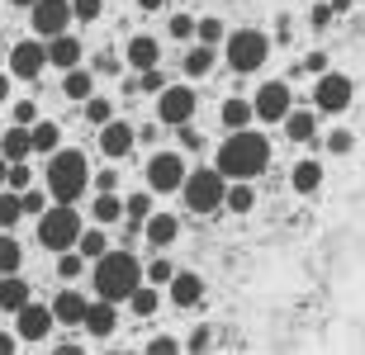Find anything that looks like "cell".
I'll return each instance as SVG.
<instances>
[{
  "instance_id": "f6af8a7d",
  "label": "cell",
  "mask_w": 365,
  "mask_h": 355,
  "mask_svg": "<svg viewBox=\"0 0 365 355\" xmlns=\"http://www.w3.org/2000/svg\"><path fill=\"white\" fill-rule=\"evenodd\" d=\"M34 119H38V110H34L29 100H19V105H14V123H34Z\"/></svg>"
},
{
  "instance_id": "f35d334b",
  "label": "cell",
  "mask_w": 365,
  "mask_h": 355,
  "mask_svg": "<svg viewBox=\"0 0 365 355\" xmlns=\"http://www.w3.org/2000/svg\"><path fill=\"white\" fill-rule=\"evenodd\" d=\"M100 10H105L100 0H71V14H76L81 24H91V19H100Z\"/></svg>"
},
{
  "instance_id": "d4e9b609",
  "label": "cell",
  "mask_w": 365,
  "mask_h": 355,
  "mask_svg": "<svg viewBox=\"0 0 365 355\" xmlns=\"http://www.w3.org/2000/svg\"><path fill=\"white\" fill-rule=\"evenodd\" d=\"M318 185H323V166H318V161H299L294 166V190L299 194H313Z\"/></svg>"
},
{
  "instance_id": "e575fe53",
  "label": "cell",
  "mask_w": 365,
  "mask_h": 355,
  "mask_svg": "<svg viewBox=\"0 0 365 355\" xmlns=\"http://www.w3.org/2000/svg\"><path fill=\"white\" fill-rule=\"evenodd\" d=\"M195 38L209 43V48H214V43H223V38H228V33H223V19H195Z\"/></svg>"
},
{
  "instance_id": "8d00e7d4",
  "label": "cell",
  "mask_w": 365,
  "mask_h": 355,
  "mask_svg": "<svg viewBox=\"0 0 365 355\" xmlns=\"http://www.w3.org/2000/svg\"><path fill=\"white\" fill-rule=\"evenodd\" d=\"M81 270H86V256H71V251H62V260H57V275H62V280H76Z\"/></svg>"
},
{
  "instance_id": "2e32d148",
  "label": "cell",
  "mask_w": 365,
  "mask_h": 355,
  "mask_svg": "<svg viewBox=\"0 0 365 355\" xmlns=\"http://www.w3.org/2000/svg\"><path fill=\"white\" fill-rule=\"evenodd\" d=\"M48 62L62 71H71L76 62H81V38H67V33H53L48 38Z\"/></svg>"
},
{
  "instance_id": "4316f807",
  "label": "cell",
  "mask_w": 365,
  "mask_h": 355,
  "mask_svg": "<svg viewBox=\"0 0 365 355\" xmlns=\"http://www.w3.org/2000/svg\"><path fill=\"white\" fill-rule=\"evenodd\" d=\"M62 90H67V100H91V95H95V76H86V71L71 67L67 81H62Z\"/></svg>"
},
{
  "instance_id": "9c48e42d",
  "label": "cell",
  "mask_w": 365,
  "mask_h": 355,
  "mask_svg": "<svg viewBox=\"0 0 365 355\" xmlns=\"http://www.w3.org/2000/svg\"><path fill=\"white\" fill-rule=\"evenodd\" d=\"M34 33L53 38V33H67V19H71V0H34Z\"/></svg>"
},
{
  "instance_id": "8992f818",
  "label": "cell",
  "mask_w": 365,
  "mask_h": 355,
  "mask_svg": "<svg viewBox=\"0 0 365 355\" xmlns=\"http://www.w3.org/2000/svg\"><path fill=\"white\" fill-rule=\"evenodd\" d=\"M271 53V38L257 33V28H242V33H232L228 38V67L232 71H257Z\"/></svg>"
},
{
  "instance_id": "f907efd6",
  "label": "cell",
  "mask_w": 365,
  "mask_h": 355,
  "mask_svg": "<svg viewBox=\"0 0 365 355\" xmlns=\"http://www.w3.org/2000/svg\"><path fill=\"white\" fill-rule=\"evenodd\" d=\"M95 185H100V190H119V176H114V171H105V176H95Z\"/></svg>"
},
{
  "instance_id": "ee69618b",
  "label": "cell",
  "mask_w": 365,
  "mask_h": 355,
  "mask_svg": "<svg viewBox=\"0 0 365 355\" xmlns=\"http://www.w3.org/2000/svg\"><path fill=\"white\" fill-rule=\"evenodd\" d=\"M327 147H332V152H351V133H346V128H337V133L327 137Z\"/></svg>"
},
{
  "instance_id": "3957f363",
  "label": "cell",
  "mask_w": 365,
  "mask_h": 355,
  "mask_svg": "<svg viewBox=\"0 0 365 355\" xmlns=\"http://www.w3.org/2000/svg\"><path fill=\"white\" fill-rule=\"evenodd\" d=\"M48 185H53L57 204H76L91 185V166H86V152H57L48 161Z\"/></svg>"
},
{
  "instance_id": "b9f144b4",
  "label": "cell",
  "mask_w": 365,
  "mask_h": 355,
  "mask_svg": "<svg viewBox=\"0 0 365 355\" xmlns=\"http://www.w3.org/2000/svg\"><path fill=\"white\" fill-rule=\"evenodd\" d=\"M171 38H195V19L190 14H171Z\"/></svg>"
},
{
  "instance_id": "30bf717a",
  "label": "cell",
  "mask_w": 365,
  "mask_h": 355,
  "mask_svg": "<svg viewBox=\"0 0 365 355\" xmlns=\"http://www.w3.org/2000/svg\"><path fill=\"white\" fill-rule=\"evenodd\" d=\"M180 180H185V166H180L176 152H162V157H152V161H148V185H152V190L171 194V190H180Z\"/></svg>"
},
{
  "instance_id": "ba28073f",
  "label": "cell",
  "mask_w": 365,
  "mask_h": 355,
  "mask_svg": "<svg viewBox=\"0 0 365 355\" xmlns=\"http://www.w3.org/2000/svg\"><path fill=\"white\" fill-rule=\"evenodd\" d=\"M289 110H294V105H289V85H284V81H266V85L257 90V100H252V114H257L261 123L284 119Z\"/></svg>"
},
{
  "instance_id": "d590c367",
  "label": "cell",
  "mask_w": 365,
  "mask_h": 355,
  "mask_svg": "<svg viewBox=\"0 0 365 355\" xmlns=\"http://www.w3.org/2000/svg\"><path fill=\"white\" fill-rule=\"evenodd\" d=\"M123 213H128V218L133 223H143L152 213V194H133V199H128V204H123Z\"/></svg>"
},
{
  "instance_id": "9a60e30c",
  "label": "cell",
  "mask_w": 365,
  "mask_h": 355,
  "mask_svg": "<svg viewBox=\"0 0 365 355\" xmlns=\"http://www.w3.org/2000/svg\"><path fill=\"white\" fill-rule=\"evenodd\" d=\"M200 299H204V280L200 275H190V270L171 275V303H176V308H195Z\"/></svg>"
},
{
  "instance_id": "8fae6325",
  "label": "cell",
  "mask_w": 365,
  "mask_h": 355,
  "mask_svg": "<svg viewBox=\"0 0 365 355\" xmlns=\"http://www.w3.org/2000/svg\"><path fill=\"white\" fill-rule=\"evenodd\" d=\"M313 100H318V110L323 114H337L351 105V76H337V71H327L323 81H318V90H313Z\"/></svg>"
},
{
  "instance_id": "816d5d0a",
  "label": "cell",
  "mask_w": 365,
  "mask_h": 355,
  "mask_svg": "<svg viewBox=\"0 0 365 355\" xmlns=\"http://www.w3.org/2000/svg\"><path fill=\"white\" fill-rule=\"evenodd\" d=\"M332 19V5H313V24H327Z\"/></svg>"
},
{
  "instance_id": "7402d4cb",
  "label": "cell",
  "mask_w": 365,
  "mask_h": 355,
  "mask_svg": "<svg viewBox=\"0 0 365 355\" xmlns=\"http://www.w3.org/2000/svg\"><path fill=\"white\" fill-rule=\"evenodd\" d=\"M29 152H34V137L24 133V123H19V128H10V133L0 137V157H5V161H24Z\"/></svg>"
},
{
  "instance_id": "c3c4849f",
  "label": "cell",
  "mask_w": 365,
  "mask_h": 355,
  "mask_svg": "<svg viewBox=\"0 0 365 355\" xmlns=\"http://www.w3.org/2000/svg\"><path fill=\"white\" fill-rule=\"evenodd\" d=\"M148 351H152V355H171V351H176V341H171V337H157Z\"/></svg>"
},
{
  "instance_id": "1f68e13d",
  "label": "cell",
  "mask_w": 365,
  "mask_h": 355,
  "mask_svg": "<svg viewBox=\"0 0 365 355\" xmlns=\"http://www.w3.org/2000/svg\"><path fill=\"white\" fill-rule=\"evenodd\" d=\"M76 246H81V256H105L109 251V242H105V233H100V228H81V237H76Z\"/></svg>"
},
{
  "instance_id": "74e56055",
  "label": "cell",
  "mask_w": 365,
  "mask_h": 355,
  "mask_svg": "<svg viewBox=\"0 0 365 355\" xmlns=\"http://www.w3.org/2000/svg\"><path fill=\"white\" fill-rule=\"evenodd\" d=\"M152 280V285H171V275H176V265H171V260H152L148 270H143Z\"/></svg>"
},
{
  "instance_id": "ab89813d",
  "label": "cell",
  "mask_w": 365,
  "mask_h": 355,
  "mask_svg": "<svg viewBox=\"0 0 365 355\" xmlns=\"http://www.w3.org/2000/svg\"><path fill=\"white\" fill-rule=\"evenodd\" d=\"M109 114H114V110H109V100H86V119H91V123H109Z\"/></svg>"
},
{
  "instance_id": "7a4b0ae2",
  "label": "cell",
  "mask_w": 365,
  "mask_h": 355,
  "mask_svg": "<svg viewBox=\"0 0 365 355\" xmlns=\"http://www.w3.org/2000/svg\"><path fill=\"white\" fill-rule=\"evenodd\" d=\"M143 285V265L133 260V251L123 246V251H105V256H95V294L100 299H128L133 289Z\"/></svg>"
},
{
  "instance_id": "7dc6e473",
  "label": "cell",
  "mask_w": 365,
  "mask_h": 355,
  "mask_svg": "<svg viewBox=\"0 0 365 355\" xmlns=\"http://www.w3.org/2000/svg\"><path fill=\"white\" fill-rule=\"evenodd\" d=\"M180 142H185V147H204V133H195L190 123H180Z\"/></svg>"
},
{
  "instance_id": "52a82bcc",
  "label": "cell",
  "mask_w": 365,
  "mask_h": 355,
  "mask_svg": "<svg viewBox=\"0 0 365 355\" xmlns=\"http://www.w3.org/2000/svg\"><path fill=\"white\" fill-rule=\"evenodd\" d=\"M157 119L171 123V128L190 123L195 119V90H190V85H162V90H157Z\"/></svg>"
},
{
  "instance_id": "4dcf8cb0",
  "label": "cell",
  "mask_w": 365,
  "mask_h": 355,
  "mask_svg": "<svg viewBox=\"0 0 365 355\" xmlns=\"http://www.w3.org/2000/svg\"><path fill=\"white\" fill-rule=\"evenodd\" d=\"M34 152H57V142H62V128L57 123H34Z\"/></svg>"
},
{
  "instance_id": "11a10c76",
  "label": "cell",
  "mask_w": 365,
  "mask_h": 355,
  "mask_svg": "<svg viewBox=\"0 0 365 355\" xmlns=\"http://www.w3.org/2000/svg\"><path fill=\"white\" fill-rule=\"evenodd\" d=\"M138 5H143V10H162V0H138Z\"/></svg>"
},
{
  "instance_id": "44dd1931",
  "label": "cell",
  "mask_w": 365,
  "mask_h": 355,
  "mask_svg": "<svg viewBox=\"0 0 365 355\" xmlns=\"http://www.w3.org/2000/svg\"><path fill=\"white\" fill-rule=\"evenodd\" d=\"M280 123H284V133L294 137V142H309V137L318 133V114H309V110H289Z\"/></svg>"
},
{
  "instance_id": "484cf974",
  "label": "cell",
  "mask_w": 365,
  "mask_h": 355,
  "mask_svg": "<svg viewBox=\"0 0 365 355\" xmlns=\"http://www.w3.org/2000/svg\"><path fill=\"white\" fill-rule=\"evenodd\" d=\"M19 218H24V199H19V190H0V228H14Z\"/></svg>"
},
{
  "instance_id": "277c9868",
  "label": "cell",
  "mask_w": 365,
  "mask_h": 355,
  "mask_svg": "<svg viewBox=\"0 0 365 355\" xmlns=\"http://www.w3.org/2000/svg\"><path fill=\"white\" fill-rule=\"evenodd\" d=\"M76 237H81V218H76L71 204H57V208H43L38 213V242L48 251H71Z\"/></svg>"
},
{
  "instance_id": "db71d44e",
  "label": "cell",
  "mask_w": 365,
  "mask_h": 355,
  "mask_svg": "<svg viewBox=\"0 0 365 355\" xmlns=\"http://www.w3.org/2000/svg\"><path fill=\"white\" fill-rule=\"evenodd\" d=\"M10 351H14V341L5 337V332H0V355H10Z\"/></svg>"
},
{
  "instance_id": "ffe728a7",
  "label": "cell",
  "mask_w": 365,
  "mask_h": 355,
  "mask_svg": "<svg viewBox=\"0 0 365 355\" xmlns=\"http://www.w3.org/2000/svg\"><path fill=\"white\" fill-rule=\"evenodd\" d=\"M157 57H162V43L152 38V33H138V38L128 43V62H133L138 71H148V67H157Z\"/></svg>"
},
{
  "instance_id": "5bb4252c",
  "label": "cell",
  "mask_w": 365,
  "mask_h": 355,
  "mask_svg": "<svg viewBox=\"0 0 365 355\" xmlns=\"http://www.w3.org/2000/svg\"><path fill=\"white\" fill-rule=\"evenodd\" d=\"M133 142H138V133L128 128V123H119V119H109V123H100V147H105V157H128L133 152Z\"/></svg>"
},
{
  "instance_id": "d6986e66",
  "label": "cell",
  "mask_w": 365,
  "mask_h": 355,
  "mask_svg": "<svg viewBox=\"0 0 365 355\" xmlns=\"http://www.w3.org/2000/svg\"><path fill=\"white\" fill-rule=\"evenodd\" d=\"M114 327H119L114 299H105V303H91V308H86V332H91V337H109Z\"/></svg>"
},
{
  "instance_id": "4fadbf2b",
  "label": "cell",
  "mask_w": 365,
  "mask_h": 355,
  "mask_svg": "<svg viewBox=\"0 0 365 355\" xmlns=\"http://www.w3.org/2000/svg\"><path fill=\"white\" fill-rule=\"evenodd\" d=\"M53 308H48V303H24V308H19V337H24V341H43V337H48V332H53Z\"/></svg>"
},
{
  "instance_id": "cb8c5ba5",
  "label": "cell",
  "mask_w": 365,
  "mask_h": 355,
  "mask_svg": "<svg viewBox=\"0 0 365 355\" xmlns=\"http://www.w3.org/2000/svg\"><path fill=\"white\" fill-rule=\"evenodd\" d=\"M252 119H257V114H252V105H247V100H228V105H223V128H228V133L247 128Z\"/></svg>"
},
{
  "instance_id": "bcb514c9",
  "label": "cell",
  "mask_w": 365,
  "mask_h": 355,
  "mask_svg": "<svg viewBox=\"0 0 365 355\" xmlns=\"http://www.w3.org/2000/svg\"><path fill=\"white\" fill-rule=\"evenodd\" d=\"M19 199H24V213H43V194L38 190H24Z\"/></svg>"
},
{
  "instance_id": "9f6ffc18",
  "label": "cell",
  "mask_w": 365,
  "mask_h": 355,
  "mask_svg": "<svg viewBox=\"0 0 365 355\" xmlns=\"http://www.w3.org/2000/svg\"><path fill=\"white\" fill-rule=\"evenodd\" d=\"M5 171H10V161H5V157H0V185H5Z\"/></svg>"
},
{
  "instance_id": "7bdbcfd3",
  "label": "cell",
  "mask_w": 365,
  "mask_h": 355,
  "mask_svg": "<svg viewBox=\"0 0 365 355\" xmlns=\"http://www.w3.org/2000/svg\"><path fill=\"white\" fill-rule=\"evenodd\" d=\"M138 90H152V95H157V90H162V71H157V67H148L143 76H138Z\"/></svg>"
},
{
  "instance_id": "6da1fadb",
  "label": "cell",
  "mask_w": 365,
  "mask_h": 355,
  "mask_svg": "<svg viewBox=\"0 0 365 355\" xmlns=\"http://www.w3.org/2000/svg\"><path fill=\"white\" fill-rule=\"evenodd\" d=\"M271 166V142L261 133H247V128H237V133L218 147V171L228 180H252V176H261Z\"/></svg>"
},
{
  "instance_id": "6f0895ef",
  "label": "cell",
  "mask_w": 365,
  "mask_h": 355,
  "mask_svg": "<svg viewBox=\"0 0 365 355\" xmlns=\"http://www.w3.org/2000/svg\"><path fill=\"white\" fill-rule=\"evenodd\" d=\"M10 5H34V0H10Z\"/></svg>"
},
{
  "instance_id": "f5cc1de1",
  "label": "cell",
  "mask_w": 365,
  "mask_h": 355,
  "mask_svg": "<svg viewBox=\"0 0 365 355\" xmlns=\"http://www.w3.org/2000/svg\"><path fill=\"white\" fill-rule=\"evenodd\" d=\"M10 81H14V76H5V71H0V100H10Z\"/></svg>"
},
{
  "instance_id": "d6a6232c",
  "label": "cell",
  "mask_w": 365,
  "mask_h": 355,
  "mask_svg": "<svg viewBox=\"0 0 365 355\" xmlns=\"http://www.w3.org/2000/svg\"><path fill=\"white\" fill-rule=\"evenodd\" d=\"M209 67H214V48H209V43H200V48H190V53H185V71H190V76H204Z\"/></svg>"
},
{
  "instance_id": "7c38bea8",
  "label": "cell",
  "mask_w": 365,
  "mask_h": 355,
  "mask_svg": "<svg viewBox=\"0 0 365 355\" xmlns=\"http://www.w3.org/2000/svg\"><path fill=\"white\" fill-rule=\"evenodd\" d=\"M48 67V43H19L10 53V76H19V81H29V76H38V71Z\"/></svg>"
},
{
  "instance_id": "e0dca14e",
  "label": "cell",
  "mask_w": 365,
  "mask_h": 355,
  "mask_svg": "<svg viewBox=\"0 0 365 355\" xmlns=\"http://www.w3.org/2000/svg\"><path fill=\"white\" fill-rule=\"evenodd\" d=\"M86 308H91V303H86V294H76V289H62L53 299V317L57 322H71V327L86 322Z\"/></svg>"
},
{
  "instance_id": "f546056e",
  "label": "cell",
  "mask_w": 365,
  "mask_h": 355,
  "mask_svg": "<svg viewBox=\"0 0 365 355\" xmlns=\"http://www.w3.org/2000/svg\"><path fill=\"white\" fill-rule=\"evenodd\" d=\"M123 218V204H119V194L105 190L100 199H95V223H119Z\"/></svg>"
},
{
  "instance_id": "83f0119b",
  "label": "cell",
  "mask_w": 365,
  "mask_h": 355,
  "mask_svg": "<svg viewBox=\"0 0 365 355\" xmlns=\"http://www.w3.org/2000/svg\"><path fill=\"white\" fill-rule=\"evenodd\" d=\"M223 204H228V208H232V213H252V204H257V194L247 190L242 180H232L228 190H223Z\"/></svg>"
},
{
  "instance_id": "ac0fdd59",
  "label": "cell",
  "mask_w": 365,
  "mask_h": 355,
  "mask_svg": "<svg viewBox=\"0 0 365 355\" xmlns=\"http://www.w3.org/2000/svg\"><path fill=\"white\" fill-rule=\"evenodd\" d=\"M143 233H148V242L157 246V251H162V246H171V242H176L180 223L171 218V213H148V218H143Z\"/></svg>"
},
{
  "instance_id": "603a6c76",
  "label": "cell",
  "mask_w": 365,
  "mask_h": 355,
  "mask_svg": "<svg viewBox=\"0 0 365 355\" xmlns=\"http://www.w3.org/2000/svg\"><path fill=\"white\" fill-rule=\"evenodd\" d=\"M24 303H29V285L19 275H5V280H0V308H5V313H19Z\"/></svg>"
},
{
  "instance_id": "5b68a950",
  "label": "cell",
  "mask_w": 365,
  "mask_h": 355,
  "mask_svg": "<svg viewBox=\"0 0 365 355\" xmlns=\"http://www.w3.org/2000/svg\"><path fill=\"white\" fill-rule=\"evenodd\" d=\"M223 190H228V176L223 171H195V176L180 180V194H185V204L195 208V213H214L218 204H223Z\"/></svg>"
},
{
  "instance_id": "681fc988",
  "label": "cell",
  "mask_w": 365,
  "mask_h": 355,
  "mask_svg": "<svg viewBox=\"0 0 365 355\" xmlns=\"http://www.w3.org/2000/svg\"><path fill=\"white\" fill-rule=\"evenodd\" d=\"M204 346H209V332L195 327V332H190V351H204Z\"/></svg>"
},
{
  "instance_id": "60d3db41",
  "label": "cell",
  "mask_w": 365,
  "mask_h": 355,
  "mask_svg": "<svg viewBox=\"0 0 365 355\" xmlns=\"http://www.w3.org/2000/svg\"><path fill=\"white\" fill-rule=\"evenodd\" d=\"M5 185H10V190H29V171H24V161H10V171H5Z\"/></svg>"
},
{
  "instance_id": "f1b7e54d",
  "label": "cell",
  "mask_w": 365,
  "mask_h": 355,
  "mask_svg": "<svg viewBox=\"0 0 365 355\" xmlns=\"http://www.w3.org/2000/svg\"><path fill=\"white\" fill-rule=\"evenodd\" d=\"M19 260H24L19 242H14L10 233H0V275H14V270H19Z\"/></svg>"
},
{
  "instance_id": "836d02e7",
  "label": "cell",
  "mask_w": 365,
  "mask_h": 355,
  "mask_svg": "<svg viewBox=\"0 0 365 355\" xmlns=\"http://www.w3.org/2000/svg\"><path fill=\"white\" fill-rule=\"evenodd\" d=\"M128 303H133V313H138V317H152V313H157V303H162V294H157V289H143V285H138L133 294H128Z\"/></svg>"
}]
</instances>
